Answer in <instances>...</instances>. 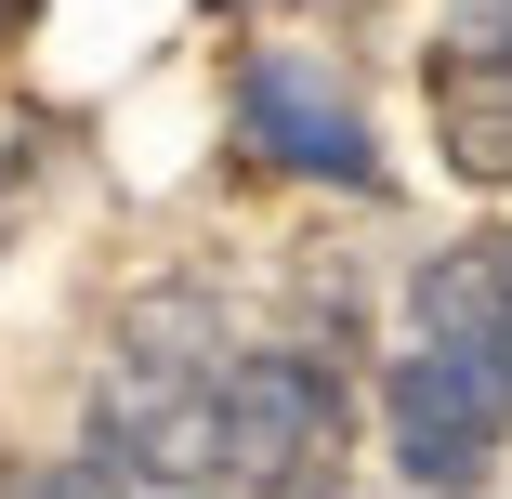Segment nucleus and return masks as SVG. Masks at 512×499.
Listing matches in <instances>:
<instances>
[{"label":"nucleus","instance_id":"5","mask_svg":"<svg viewBox=\"0 0 512 499\" xmlns=\"http://www.w3.org/2000/svg\"><path fill=\"white\" fill-rule=\"evenodd\" d=\"M434 132L460 184H512V53H473V40L434 53Z\"/></svg>","mask_w":512,"mask_h":499},{"label":"nucleus","instance_id":"4","mask_svg":"<svg viewBox=\"0 0 512 499\" xmlns=\"http://www.w3.org/2000/svg\"><path fill=\"white\" fill-rule=\"evenodd\" d=\"M237 132L276 158V171H329V184H368V119H355V92L316 66V53H289V40H250L237 53Z\"/></svg>","mask_w":512,"mask_h":499},{"label":"nucleus","instance_id":"2","mask_svg":"<svg viewBox=\"0 0 512 499\" xmlns=\"http://www.w3.org/2000/svg\"><path fill=\"white\" fill-rule=\"evenodd\" d=\"M499 434H512V355L499 342H421L394 368V460H407V486L473 499Z\"/></svg>","mask_w":512,"mask_h":499},{"label":"nucleus","instance_id":"1","mask_svg":"<svg viewBox=\"0 0 512 499\" xmlns=\"http://www.w3.org/2000/svg\"><path fill=\"white\" fill-rule=\"evenodd\" d=\"M92 460H132L158 486H197L224 460V329L197 289H145L106 342V394H92Z\"/></svg>","mask_w":512,"mask_h":499},{"label":"nucleus","instance_id":"8","mask_svg":"<svg viewBox=\"0 0 512 499\" xmlns=\"http://www.w3.org/2000/svg\"><path fill=\"white\" fill-rule=\"evenodd\" d=\"M27 14H40V0H0V40H14V27H27Z\"/></svg>","mask_w":512,"mask_h":499},{"label":"nucleus","instance_id":"7","mask_svg":"<svg viewBox=\"0 0 512 499\" xmlns=\"http://www.w3.org/2000/svg\"><path fill=\"white\" fill-rule=\"evenodd\" d=\"M460 40L473 53H512V0H460Z\"/></svg>","mask_w":512,"mask_h":499},{"label":"nucleus","instance_id":"6","mask_svg":"<svg viewBox=\"0 0 512 499\" xmlns=\"http://www.w3.org/2000/svg\"><path fill=\"white\" fill-rule=\"evenodd\" d=\"M14 499H119V460H40Z\"/></svg>","mask_w":512,"mask_h":499},{"label":"nucleus","instance_id":"9","mask_svg":"<svg viewBox=\"0 0 512 499\" xmlns=\"http://www.w3.org/2000/svg\"><path fill=\"white\" fill-rule=\"evenodd\" d=\"M145 499H197V486H145Z\"/></svg>","mask_w":512,"mask_h":499},{"label":"nucleus","instance_id":"3","mask_svg":"<svg viewBox=\"0 0 512 499\" xmlns=\"http://www.w3.org/2000/svg\"><path fill=\"white\" fill-rule=\"evenodd\" d=\"M329 434H342V381L316 368V355H237L224 368V473L237 486H263V499H302V460H329Z\"/></svg>","mask_w":512,"mask_h":499}]
</instances>
